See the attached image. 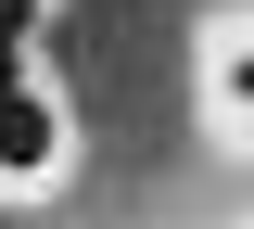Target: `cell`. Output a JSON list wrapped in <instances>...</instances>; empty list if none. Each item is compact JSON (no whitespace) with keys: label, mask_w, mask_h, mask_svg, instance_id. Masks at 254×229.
<instances>
[{"label":"cell","mask_w":254,"mask_h":229,"mask_svg":"<svg viewBox=\"0 0 254 229\" xmlns=\"http://www.w3.org/2000/svg\"><path fill=\"white\" fill-rule=\"evenodd\" d=\"M64 153H76V128H64V102L38 89V76H13L0 89V204H26L64 178Z\"/></svg>","instance_id":"1"},{"label":"cell","mask_w":254,"mask_h":229,"mask_svg":"<svg viewBox=\"0 0 254 229\" xmlns=\"http://www.w3.org/2000/svg\"><path fill=\"white\" fill-rule=\"evenodd\" d=\"M38 13H51V0H0V38L26 51V26H38Z\"/></svg>","instance_id":"3"},{"label":"cell","mask_w":254,"mask_h":229,"mask_svg":"<svg viewBox=\"0 0 254 229\" xmlns=\"http://www.w3.org/2000/svg\"><path fill=\"white\" fill-rule=\"evenodd\" d=\"M13 76H26V51H13V38H0V89H13Z\"/></svg>","instance_id":"4"},{"label":"cell","mask_w":254,"mask_h":229,"mask_svg":"<svg viewBox=\"0 0 254 229\" xmlns=\"http://www.w3.org/2000/svg\"><path fill=\"white\" fill-rule=\"evenodd\" d=\"M203 76H216V115H229V128H254V38H216Z\"/></svg>","instance_id":"2"}]
</instances>
